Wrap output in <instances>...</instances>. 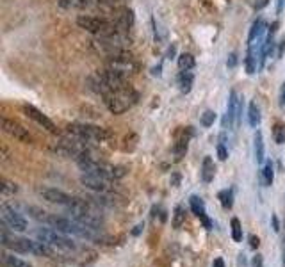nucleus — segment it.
I'll return each instance as SVG.
<instances>
[{
	"mask_svg": "<svg viewBox=\"0 0 285 267\" xmlns=\"http://www.w3.org/2000/svg\"><path fill=\"white\" fill-rule=\"evenodd\" d=\"M68 132H70L73 137L82 139V141H105L110 137V132L105 130L102 127H96V125H88V123H73L68 125Z\"/></svg>",
	"mask_w": 285,
	"mask_h": 267,
	"instance_id": "obj_5",
	"label": "nucleus"
},
{
	"mask_svg": "<svg viewBox=\"0 0 285 267\" xmlns=\"http://www.w3.org/2000/svg\"><path fill=\"white\" fill-rule=\"evenodd\" d=\"M2 265L4 267H32L28 262L18 258L14 255H9V253H2Z\"/></svg>",
	"mask_w": 285,
	"mask_h": 267,
	"instance_id": "obj_17",
	"label": "nucleus"
},
{
	"mask_svg": "<svg viewBox=\"0 0 285 267\" xmlns=\"http://www.w3.org/2000/svg\"><path fill=\"white\" fill-rule=\"evenodd\" d=\"M39 194H41L48 203L66 206V209L73 206L75 201H77V198H73V196L66 194L64 191H59V189H53V187H43V189H39Z\"/></svg>",
	"mask_w": 285,
	"mask_h": 267,
	"instance_id": "obj_8",
	"label": "nucleus"
},
{
	"mask_svg": "<svg viewBox=\"0 0 285 267\" xmlns=\"http://www.w3.org/2000/svg\"><path fill=\"white\" fill-rule=\"evenodd\" d=\"M262 180H264V185H273V180H274V167H273V162L271 160H267L266 164H264V169H262Z\"/></svg>",
	"mask_w": 285,
	"mask_h": 267,
	"instance_id": "obj_22",
	"label": "nucleus"
},
{
	"mask_svg": "<svg viewBox=\"0 0 285 267\" xmlns=\"http://www.w3.org/2000/svg\"><path fill=\"white\" fill-rule=\"evenodd\" d=\"M264 32H266V21H264L262 18H259V20L251 25V31H249V36H248V45H253V43H256L259 39H262Z\"/></svg>",
	"mask_w": 285,
	"mask_h": 267,
	"instance_id": "obj_14",
	"label": "nucleus"
},
{
	"mask_svg": "<svg viewBox=\"0 0 285 267\" xmlns=\"http://www.w3.org/2000/svg\"><path fill=\"white\" fill-rule=\"evenodd\" d=\"M244 64H246V71H248V75H253L256 71V55L251 52V50H248V53H246Z\"/></svg>",
	"mask_w": 285,
	"mask_h": 267,
	"instance_id": "obj_26",
	"label": "nucleus"
},
{
	"mask_svg": "<svg viewBox=\"0 0 285 267\" xmlns=\"http://www.w3.org/2000/svg\"><path fill=\"white\" fill-rule=\"evenodd\" d=\"M2 128L6 134L13 135L14 139H18V141L21 142H32V135L28 134V130L23 127V125H20L18 121L14 120H9V117H2Z\"/></svg>",
	"mask_w": 285,
	"mask_h": 267,
	"instance_id": "obj_9",
	"label": "nucleus"
},
{
	"mask_svg": "<svg viewBox=\"0 0 285 267\" xmlns=\"http://www.w3.org/2000/svg\"><path fill=\"white\" fill-rule=\"evenodd\" d=\"M77 25L96 36H109L112 32H118V28L114 27L112 21L98 16H86V14H82V16L77 18Z\"/></svg>",
	"mask_w": 285,
	"mask_h": 267,
	"instance_id": "obj_6",
	"label": "nucleus"
},
{
	"mask_svg": "<svg viewBox=\"0 0 285 267\" xmlns=\"http://www.w3.org/2000/svg\"><path fill=\"white\" fill-rule=\"evenodd\" d=\"M217 157H219V160L228 159V150H226V146H224V142H219V144H217Z\"/></svg>",
	"mask_w": 285,
	"mask_h": 267,
	"instance_id": "obj_30",
	"label": "nucleus"
},
{
	"mask_svg": "<svg viewBox=\"0 0 285 267\" xmlns=\"http://www.w3.org/2000/svg\"><path fill=\"white\" fill-rule=\"evenodd\" d=\"M95 0H59V7L61 9H84V7H89Z\"/></svg>",
	"mask_w": 285,
	"mask_h": 267,
	"instance_id": "obj_16",
	"label": "nucleus"
},
{
	"mask_svg": "<svg viewBox=\"0 0 285 267\" xmlns=\"http://www.w3.org/2000/svg\"><path fill=\"white\" fill-rule=\"evenodd\" d=\"M77 164L84 171V174H95V176H102L107 180H118V178H123L127 174V169L123 166H110V164L102 162V160L95 159L88 153L78 157Z\"/></svg>",
	"mask_w": 285,
	"mask_h": 267,
	"instance_id": "obj_2",
	"label": "nucleus"
},
{
	"mask_svg": "<svg viewBox=\"0 0 285 267\" xmlns=\"http://www.w3.org/2000/svg\"><path fill=\"white\" fill-rule=\"evenodd\" d=\"M80 184L95 192H107L112 189V180H107V178H102V176H95V174H82Z\"/></svg>",
	"mask_w": 285,
	"mask_h": 267,
	"instance_id": "obj_12",
	"label": "nucleus"
},
{
	"mask_svg": "<svg viewBox=\"0 0 285 267\" xmlns=\"http://www.w3.org/2000/svg\"><path fill=\"white\" fill-rule=\"evenodd\" d=\"M280 105L285 107V82L281 84V95H280Z\"/></svg>",
	"mask_w": 285,
	"mask_h": 267,
	"instance_id": "obj_35",
	"label": "nucleus"
},
{
	"mask_svg": "<svg viewBox=\"0 0 285 267\" xmlns=\"http://www.w3.org/2000/svg\"><path fill=\"white\" fill-rule=\"evenodd\" d=\"M251 267H264V260H262V256H260V255H255V256H253V260H251Z\"/></svg>",
	"mask_w": 285,
	"mask_h": 267,
	"instance_id": "obj_33",
	"label": "nucleus"
},
{
	"mask_svg": "<svg viewBox=\"0 0 285 267\" xmlns=\"http://www.w3.org/2000/svg\"><path fill=\"white\" fill-rule=\"evenodd\" d=\"M0 242H2L4 248L11 249V251L16 253H31V255H38V256H50V258H55V251H53L50 246H46L45 242L41 241H31V239L25 237H18L14 235L13 230L2 224L0 228Z\"/></svg>",
	"mask_w": 285,
	"mask_h": 267,
	"instance_id": "obj_1",
	"label": "nucleus"
},
{
	"mask_svg": "<svg viewBox=\"0 0 285 267\" xmlns=\"http://www.w3.org/2000/svg\"><path fill=\"white\" fill-rule=\"evenodd\" d=\"M23 112H25V116H28L31 120H34L39 127L46 128L50 134H59V130H57V127L53 125V121L50 120V117H46L41 110L36 109L34 105H23Z\"/></svg>",
	"mask_w": 285,
	"mask_h": 267,
	"instance_id": "obj_11",
	"label": "nucleus"
},
{
	"mask_svg": "<svg viewBox=\"0 0 285 267\" xmlns=\"http://www.w3.org/2000/svg\"><path fill=\"white\" fill-rule=\"evenodd\" d=\"M0 221H2V224H6V226L13 231L27 230V221H25V217L21 216V214H18L13 206L6 205V203L0 206Z\"/></svg>",
	"mask_w": 285,
	"mask_h": 267,
	"instance_id": "obj_7",
	"label": "nucleus"
},
{
	"mask_svg": "<svg viewBox=\"0 0 285 267\" xmlns=\"http://www.w3.org/2000/svg\"><path fill=\"white\" fill-rule=\"evenodd\" d=\"M184 221H185L184 206H182V205H177V206H175V212H173V228H175V230H178V228H182V224H184Z\"/></svg>",
	"mask_w": 285,
	"mask_h": 267,
	"instance_id": "obj_23",
	"label": "nucleus"
},
{
	"mask_svg": "<svg viewBox=\"0 0 285 267\" xmlns=\"http://www.w3.org/2000/svg\"><path fill=\"white\" fill-rule=\"evenodd\" d=\"M202 125L203 127H210V125H214V121H216V112L214 110H205V112L202 114Z\"/></svg>",
	"mask_w": 285,
	"mask_h": 267,
	"instance_id": "obj_29",
	"label": "nucleus"
},
{
	"mask_svg": "<svg viewBox=\"0 0 285 267\" xmlns=\"http://www.w3.org/2000/svg\"><path fill=\"white\" fill-rule=\"evenodd\" d=\"M232 226V239H234L235 242H241L242 241V226H241V221L237 219V217H234L230 223Z\"/></svg>",
	"mask_w": 285,
	"mask_h": 267,
	"instance_id": "obj_27",
	"label": "nucleus"
},
{
	"mask_svg": "<svg viewBox=\"0 0 285 267\" xmlns=\"http://www.w3.org/2000/svg\"><path fill=\"white\" fill-rule=\"evenodd\" d=\"M212 267H224V260L221 258V256H219V258H216L212 262Z\"/></svg>",
	"mask_w": 285,
	"mask_h": 267,
	"instance_id": "obj_36",
	"label": "nucleus"
},
{
	"mask_svg": "<svg viewBox=\"0 0 285 267\" xmlns=\"http://www.w3.org/2000/svg\"><path fill=\"white\" fill-rule=\"evenodd\" d=\"M178 180H180V176H178V174H175V176H173V185H175V187L178 185Z\"/></svg>",
	"mask_w": 285,
	"mask_h": 267,
	"instance_id": "obj_39",
	"label": "nucleus"
},
{
	"mask_svg": "<svg viewBox=\"0 0 285 267\" xmlns=\"http://www.w3.org/2000/svg\"><path fill=\"white\" fill-rule=\"evenodd\" d=\"M248 121H249V125H251L253 128H255L256 125L260 123V109H259V105H256L255 102H251V103H249V107H248Z\"/></svg>",
	"mask_w": 285,
	"mask_h": 267,
	"instance_id": "obj_21",
	"label": "nucleus"
},
{
	"mask_svg": "<svg viewBox=\"0 0 285 267\" xmlns=\"http://www.w3.org/2000/svg\"><path fill=\"white\" fill-rule=\"evenodd\" d=\"M253 150H255V160L256 164H262L264 162V139H262V132L256 130L255 132V137H253Z\"/></svg>",
	"mask_w": 285,
	"mask_h": 267,
	"instance_id": "obj_18",
	"label": "nucleus"
},
{
	"mask_svg": "<svg viewBox=\"0 0 285 267\" xmlns=\"http://www.w3.org/2000/svg\"><path fill=\"white\" fill-rule=\"evenodd\" d=\"M214 174H216V166H214V160L210 157H205L202 162V180L205 184H210L214 180Z\"/></svg>",
	"mask_w": 285,
	"mask_h": 267,
	"instance_id": "obj_15",
	"label": "nucleus"
},
{
	"mask_svg": "<svg viewBox=\"0 0 285 267\" xmlns=\"http://www.w3.org/2000/svg\"><path fill=\"white\" fill-rule=\"evenodd\" d=\"M153 75H157V77H159V75H160V66L153 68Z\"/></svg>",
	"mask_w": 285,
	"mask_h": 267,
	"instance_id": "obj_40",
	"label": "nucleus"
},
{
	"mask_svg": "<svg viewBox=\"0 0 285 267\" xmlns=\"http://www.w3.org/2000/svg\"><path fill=\"white\" fill-rule=\"evenodd\" d=\"M36 237L38 241L45 242L46 246L53 249V251L61 253H71L77 249V244L71 241L70 237H66V233H61L57 230H50V228H38L36 230Z\"/></svg>",
	"mask_w": 285,
	"mask_h": 267,
	"instance_id": "obj_3",
	"label": "nucleus"
},
{
	"mask_svg": "<svg viewBox=\"0 0 285 267\" xmlns=\"http://www.w3.org/2000/svg\"><path fill=\"white\" fill-rule=\"evenodd\" d=\"M189 205H191L192 214H194V216L203 223V226H205L207 230H212V221H210L209 216H207L205 203H203V199L198 198V196H191V198H189Z\"/></svg>",
	"mask_w": 285,
	"mask_h": 267,
	"instance_id": "obj_13",
	"label": "nucleus"
},
{
	"mask_svg": "<svg viewBox=\"0 0 285 267\" xmlns=\"http://www.w3.org/2000/svg\"><path fill=\"white\" fill-rule=\"evenodd\" d=\"M273 139L276 144H283L285 142V125L283 123H276L273 127Z\"/></svg>",
	"mask_w": 285,
	"mask_h": 267,
	"instance_id": "obj_25",
	"label": "nucleus"
},
{
	"mask_svg": "<svg viewBox=\"0 0 285 267\" xmlns=\"http://www.w3.org/2000/svg\"><path fill=\"white\" fill-rule=\"evenodd\" d=\"M0 189H2V194H14V192H18V185L14 182H9L7 178H2Z\"/></svg>",
	"mask_w": 285,
	"mask_h": 267,
	"instance_id": "obj_28",
	"label": "nucleus"
},
{
	"mask_svg": "<svg viewBox=\"0 0 285 267\" xmlns=\"http://www.w3.org/2000/svg\"><path fill=\"white\" fill-rule=\"evenodd\" d=\"M192 82H194V77H192L191 71H182L180 77H178V84H180V91L184 95H187L192 87Z\"/></svg>",
	"mask_w": 285,
	"mask_h": 267,
	"instance_id": "obj_19",
	"label": "nucleus"
},
{
	"mask_svg": "<svg viewBox=\"0 0 285 267\" xmlns=\"http://www.w3.org/2000/svg\"><path fill=\"white\" fill-rule=\"evenodd\" d=\"M283 242H285V237H283Z\"/></svg>",
	"mask_w": 285,
	"mask_h": 267,
	"instance_id": "obj_42",
	"label": "nucleus"
},
{
	"mask_svg": "<svg viewBox=\"0 0 285 267\" xmlns=\"http://www.w3.org/2000/svg\"><path fill=\"white\" fill-rule=\"evenodd\" d=\"M235 64H237V53H235V52H232L230 55H228L226 66H228V68H235Z\"/></svg>",
	"mask_w": 285,
	"mask_h": 267,
	"instance_id": "obj_31",
	"label": "nucleus"
},
{
	"mask_svg": "<svg viewBox=\"0 0 285 267\" xmlns=\"http://www.w3.org/2000/svg\"><path fill=\"white\" fill-rule=\"evenodd\" d=\"M196 64L194 57L191 55V53H182L180 57H178V68H180V71H189L192 70Z\"/></svg>",
	"mask_w": 285,
	"mask_h": 267,
	"instance_id": "obj_20",
	"label": "nucleus"
},
{
	"mask_svg": "<svg viewBox=\"0 0 285 267\" xmlns=\"http://www.w3.org/2000/svg\"><path fill=\"white\" fill-rule=\"evenodd\" d=\"M283 267H285V253H283Z\"/></svg>",
	"mask_w": 285,
	"mask_h": 267,
	"instance_id": "obj_41",
	"label": "nucleus"
},
{
	"mask_svg": "<svg viewBox=\"0 0 285 267\" xmlns=\"http://www.w3.org/2000/svg\"><path fill=\"white\" fill-rule=\"evenodd\" d=\"M249 246H251L253 249H256L260 246V239L256 237V235H249Z\"/></svg>",
	"mask_w": 285,
	"mask_h": 267,
	"instance_id": "obj_34",
	"label": "nucleus"
},
{
	"mask_svg": "<svg viewBox=\"0 0 285 267\" xmlns=\"http://www.w3.org/2000/svg\"><path fill=\"white\" fill-rule=\"evenodd\" d=\"M283 4H285V0H278V2H276V13L278 14H280L281 9H283Z\"/></svg>",
	"mask_w": 285,
	"mask_h": 267,
	"instance_id": "obj_38",
	"label": "nucleus"
},
{
	"mask_svg": "<svg viewBox=\"0 0 285 267\" xmlns=\"http://www.w3.org/2000/svg\"><path fill=\"white\" fill-rule=\"evenodd\" d=\"M142 228H145V224H137V226H135L134 228V230H132V235H139V233H141V231H142Z\"/></svg>",
	"mask_w": 285,
	"mask_h": 267,
	"instance_id": "obj_37",
	"label": "nucleus"
},
{
	"mask_svg": "<svg viewBox=\"0 0 285 267\" xmlns=\"http://www.w3.org/2000/svg\"><path fill=\"white\" fill-rule=\"evenodd\" d=\"M242 112V98H239L237 93L230 91L228 96V107H226V117H224V125L228 123V127H234L235 123H239V117Z\"/></svg>",
	"mask_w": 285,
	"mask_h": 267,
	"instance_id": "obj_10",
	"label": "nucleus"
},
{
	"mask_svg": "<svg viewBox=\"0 0 285 267\" xmlns=\"http://www.w3.org/2000/svg\"><path fill=\"white\" fill-rule=\"evenodd\" d=\"M271 224H273V230L278 233V231H280V221H278L276 214H273V216H271Z\"/></svg>",
	"mask_w": 285,
	"mask_h": 267,
	"instance_id": "obj_32",
	"label": "nucleus"
},
{
	"mask_svg": "<svg viewBox=\"0 0 285 267\" xmlns=\"http://www.w3.org/2000/svg\"><path fill=\"white\" fill-rule=\"evenodd\" d=\"M219 199H221V205H223L224 209H232V206H234V191H232V189H224V191H221Z\"/></svg>",
	"mask_w": 285,
	"mask_h": 267,
	"instance_id": "obj_24",
	"label": "nucleus"
},
{
	"mask_svg": "<svg viewBox=\"0 0 285 267\" xmlns=\"http://www.w3.org/2000/svg\"><path fill=\"white\" fill-rule=\"evenodd\" d=\"M137 95H135L134 89L128 85L120 91H110L107 95H103V102H105L107 109L112 114H123L125 110H128L132 107V103H135Z\"/></svg>",
	"mask_w": 285,
	"mask_h": 267,
	"instance_id": "obj_4",
	"label": "nucleus"
}]
</instances>
